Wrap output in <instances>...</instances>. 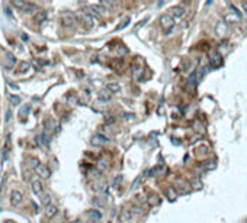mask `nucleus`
Listing matches in <instances>:
<instances>
[{
	"label": "nucleus",
	"instance_id": "obj_30",
	"mask_svg": "<svg viewBox=\"0 0 247 223\" xmlns=\"http://www.w3.org/2000/svg\"><path fill=\"white\" fill-rule=\"evenodd\" d=\"M129 211H131V215H138V213H141V209L138 207V206H131L129 207Z\"/></svg>",
	"mask_w": 247,
	"mask_h": 223
},
{
	"label": "nucleus",
	"instance_id": "obj_42",
	"mask_svg": "<svg viewBox=\"0 0 247 223\" xmlns=\"http://www.w3.org/2000/svg\"><path fill=\"white\" fill-rule=\"evenodd\" d=\"M22 39H23V41H28V39H29V38H28V35H26V33H23V35H22Z\"/></svg>",
	"mask_w": 247,
	"mask_h": 223
},
{
	"label": "nucleus",
	"instance_id": "obj_40",
	"mask_svg": "<svg viewBox=\"0 0 247 223\" xmlns=\"http://www.w3.org/2000/svg\"><path fill=\"white\" fill-rule=\"evenodd\" d=\"M241 6H243V9L247 12V2H243V3H241Z\"/></svg>",
	"mask_w": 247,
	"mask_h": 223
},
{
	"label": "nucleus",
	"instance_id": "obj_12",
	"mask_svg": "<svg viewBox=\"0 0 247 223\" xmlns=\"http://www.w3.org/2000/svg\"><path fill=\"white\" fill-rule=\"evenodd\" d=\"M3 64H5L6 68H13V65L16 64V58H15L13 54L6 52V58L3 59Z\"/></svg>",
	"mask_w": 247,
	"mask_h": 223
},
{
	"label": "nucleus",
	"instance_id": "obj_24",
	"mask_svg": "<svg viewBox=\"0 0 247 223\" xmlns=\"http://www.w3.org/2000/svg\"><path fill=\"white\" fill-rule=\"evenodd\" d=\"M41 203L44 204L45 207H48L51 204V196L50 194H41Z\"/></svg>",
	"mask_w": 247,
	"mask_h": 223
},
{
	"label": "nucleus",
	"instance_id": "obj_9",
	"mask_svg": "<svg viewBox=\"0 0 247 223\" xmlns=\"http://www.w3.org/2000/svg\"><path fill=\"white\" fill-rule=\"evenodd\" d=\"M209 62H211V67H220L221 62H222L220 52H217V51L211 52V57H209Z\"/></svg>",
	"mask_w": 247,
	"mask_h": 223
},
{
	"label": "nucleus",
	"instance_id": "obj_35",
	"mask_svg": "<svg viewBox=\"0 0 247 223\" xmlns=\"http://www.w3.org/2000/svg\"><path fill=\"white\" fill-rule=\"evenodd\" d=\"M29 161H31V167H32V168H36V167L39 165V161H38L36 158H29Z\"/></svg>",
	"mask_w": 247,
	"mask_h": 223
},
{
	"label": "nucleus",
	"instance_id": "obj_15",
	"mask_svg": "<svg viewBox=\"0 0 247 223\" xmlns=\"http://www.w3.org/2000/svg\"><path fill=\"white\" fill-rule=\"evenodd\" d=\"M47 18H48V13L45 12V10L36 12V16H35V22H36L38 25H41V23H44V22L47 20Z\"/></svg>",
	"mask_w": 247,
	"mask_h": 223
},
{
	"label": "nucleus",
	"instance_id": "obj_19",
	"mask_svg": "<svg viewBox=\"0 0 247 223\" xmlns=\"http://www.w3.org/2000/svg\"><path fill=\"white\" fill-rule=\"evenodd\" d=\"M106 90L111 93V94H112V93H118L121 90V85L118 84V83H109V84H106Z\"/></svg>",
	"mask_w": 247,
	"mask_h": 223
},
{
	"label": "nucleus",
	"instance_id": "obj_26",
	"mask_svg": "<svg viewBox=\"0 0 247 223\" xmlns=\"http://www.w3.org/2000/svg\"><path fill=\"white\" fill-rule=\"evenodd\" d=\"M105 188H106V185L105 184H100V183H96L93 184V187H92V190L96 191V193H100V191H105Z\"/></svg>",
	"mask_w": 247,
	"mask_h": 223
},
{
	"label": "nucleus",
	"instance_id": "obj_21",
	"mask_svg": "<svg viewBox=\"0 0 247 223\" xmlns=\"http://www.w3.org/2000/svg\"><path fill=\"white\" fill-rule=\"evenodd\" d=\"M166 194H167V197H169V200H174V198L177 197V191H176V188H173V187H169L166 190Z\"/></svg>",
	"mask_w": 247,
	"mask_h": 223
},
{
	"label": "nucleus",
	"instance_id": "obj_17",
	"mask_svg": "<svg viewBox=\"0 0 247 223\" xmlns=\"http://www.w3.org/2000/svg\"><path fill=\"white\" fill-rule=\"evenodd\" d=\"M58 213V209L55 207V206H53V204H50L47 209H45V216L48 217V219H51V217H54L55 215Z\"/></svg>",
	"mask_w": 247,
	"mask_h": 223
},
{
	"label": "nucleus",
	"instance_id": "obj_37",
	"mask_svg": "<svg viewBox=\"0 0 247 223\" xmlns=\"http://www.w3.org/2000/svg\"><path fill=\"white\" fill-rule=\"evenodd\" d=\"M116 52H118V54H121V55H122V54H127V52H128V49H127V48H125V46H122V45H121L119 48H118V49H116Z\"/></svg>",
	"mask_w": 247,
	"mask_h": 223
},
{
	"label": "nucleus",
	"instance_id": "obj_33",
	"mask_svg": "<svg viewBox=\"0 0 247 223\" xmlns=\"http://www.w3.org/2000/svg\"><path fill=\"white\" fill-rule=\"evenodd\" d=\"M29 68H31V64H29V62H22V64H20V72L28 71Z\"/></svg>",
	"mask_w": 247,
	"mask_h": 223
},
{
	"label": "nucleus",
	"instance_id": "obj_43",
	"mask_svg": "<svg viewBox=\"0 0 247 223\" xmlns=\"http://www.w3.org/2000/svg\"><path fill=\"white\" fill-rule=\"evenodd\" d=\"M71 223H80V220H73Z\"/></svg>",
	"mask_w": 247,
	"mask_h": 223
},
{
	"label": "nucleus",
	"instance_id": "obj_1",
	"mask_svg": "<svg viewBox=\"0 0 247 223\" xmlns=\"http://www.w3.org/2000/svg\"><path fill=\"white\" fill-rule=\"evenodd\" d=\"M160 23H161V26L164 28L167 31V33L170 32L172 29H173V26H174V19L170 16V15L167 13V15H163L160 18Z\"/></svg>",
	"mask_w": 247,
	"mask_h": 223
},
{
	"label": "nucleus",
	"instance_id": "obj_10",
	"mask_svg": "<svg viewBox=\"0 0 247 223\" xmlns=\"http://www.w3.org/2000/svg\"><path fill=\"white\" fill-rule=\"evenodd\" d=\"M176 188L180 191L182 194H186V193L190 191V185H189V183H186L185 180H177V185H176Z\"/></svg>",
	"mask_w": 247,
	"mask_h": 223
},
{
	"label": "nucleus",
	"instance_id": "obj_5",
	"mask_svg": "<svg viewBox=\"0 0 247 223\" xmlns=\"http://www.w3.org/2000/svg\"><path fill=\"white\" fill-rule=\"evenodd\" d=\"M35 171L39 174L41 178H48L50 175H51V171H50V168H48L47 165H44V164H39L36 168H35Z\"/></svg>",
	"mask_w": 247,
	"mask_h": 223
},
{
	"label": "nucleus",
	"instance_id": "obj_7",
	"mask_svg": "<svg viewBox=\"0 0 247 223\" xmlns=\"http://www.w3.org/2000/svg\"><path fill=\"white\" fill-rule=\"evenodd\" d=\"M240 15H237V13H234V12H228L225 16H224V19H225V22L227 23H230V25H235V23H238V20H240Z\"/></svg>",
	"mask_w": 247,
	"mask_h": 223
},
{
	"label": "nucleus",
	"instance_id": "obj_25",
	"mask_svg": "<svg viewBox=\"0 0 247 223\" xmlns=\"http://www.w3.org/2000/svg\"><path fill=\"white\" fill-rule=\"evenodd\" d=\"M189 185H190V188H195V190H199V188H202V183H201V180H198V178L192 180Z\"/></svg>",
	"mask_w": 247,
	"mask_h": 223
},
{
	"label": "nucleus",
	"instance_id": "obj_36",
	"mask_svg": "<svg viewBox=\"0 0 247 223\" xmlns=\"http://www.w3.org/2000/svg\"><path fill=\"white\" fill-rule=\"evenodd\" d=\"M10 102L16 106V105H19V103H20V98L18 97V96H10Z\"/></svg>",
	"mask_w": 247,
	"mask_h": 223
},
{
	"label": "nucleus",
	"instance_id": "obj_23",
	"mask_svg": "<svg viewBox=\"0 0 247 223\" xmlns=\"http://www.w3.org/2000/svg\"><path fill=\"white\" fill-rule=\"evenodd\" d=\"M147 201L150 206H156V204H159L160 203V198H159V196L157 194H151V196L147 198Z\"/></svg>",
	"mask_w": 247,
	"mask_h": 223
},
{
	"label": "nucleus",
	"instance_id": "obj_14",
	"mask_svg": "<svg viewBox=\"0 0 247 223\" xmlns=\"http://www.w3.org/2000/svg\"><path fill=\"white\" fill-rule=\"evenodd\" d=\"M111 97H112V94L108 92V90H100V92L98 93V98H99L100 102H103V103L109 102V100H111Z\"/></svg>",
	"mask_w": 247,
	"mask_h": 223
},
{
	"label": "nucleus",
	"instance_id": "obj_13",
	"mask_svg": "<svg viewBox=\"0 0 247 223\" xmlns=\"http://www.w3.org/2000/svg\"><path fill=\"white\" fill-rule=\"evenodd\" d=\"M131 219H132V215H131L129 209H122V211H121V216H119L121 223H128Z\"/></svg>",
	"mask_w": 247,
	"mask_h": 223
},
{
	"label": "nucleus",
	"instance_id": "obj_3",
	"mask_svg": "<svg viewBox=\"0 0 247 223\" xmlns=\"http://www.w3.org/2000/svg\"><path fill=\"white\" fill-rule=\"evenodd\" d=\"M61 23H63V26H66V28L74 26V23H76V18H74V15L63 13L61 15Z\"/></svg>",
	"mask_w": 247,
	"mask_h": 223
},
{
	"label": "nucleus",
	"instance_id": "obj_8",
	"mask_svg": "<svg viewBox=\"0 0 247 223\" xmlns=\"http://www.w3.org/2000/svg\"><path fill=\"white\" fill-rule=\"evenodd\" d=\"M86 216L90 219V222H98V220L102 219V213L98 211L96 209H90V210H87L86 211Z\"/></svg>",
	"mask_w": 247,
	"mask_h": 223
},
{
	"label": "nucleus",
	"instance_id": "obj_16",
	"mask_svg": "<svg viewBox=\"0 0 247 223\" xmlns=\"http://www.w3.org/2000/svg\"><path fill=\"white\" fill-rule=\"evenodd\" d=\"M202 168L204 170H215L217 168V161L215 159H207L202 162Z\"/></svg>",
	"mask_w": 247,
	"mask_h": 223
},
{
	"label": "nucleus",
	"instance_id": "obj_22",
	"mask_svg": "<svg viewBox=\"0 0 247 223\" xmlns=\"http://www.w3.org/2000/svg\"><path fill=\"white\" fill-rule=\"evenodd\" d=\"M81 19L84 20V23H87L89 26H93V22L94 19L92 18V16H89L87 13H84V12H81Z\"/></svg>",
	"mask_w": 247,
	"mask_h": 223
},
{
	"label": "nucleus",
	"instance_id": "obj_32",
	"mask_svg": "<svg viewBox=\"0 0 247 223\" xmlns=\"http://www.w3.org/2000/svg\"><path fill=\"white\" fill-rule=\"evenodd\" d=\"M9 148H10V135H7V139H6V145H5V157H6L7 152H9Z\"/></svg>",
	"mask_w": 247,
	"mask_h": 223
},
{
	"label": "nucleus",
	"instance_id": "obj_39",
	"mask_svg": "<svg viewBox=\"0 0 247 223\" xmlns=\"http://www.w3.org/2000/svg\"><path fill=\"white\" fill-rule=\"evenodd\" d=\"M9 87H10V88H15V90H18V85L13 84V83H9Z\"/></svg>",
	"mask_w": 247,
	"mask_h": 223
},
{
	"label": "nucleus",
	"instance_id": "obj_38",
	"mask_svg": "<svg viewBox=\"0 0 247 223\" xmlns=\"http://www.w3.org/2000/svg\"><path fill=\"white\" fill-rule=\"evenodd\" d=\"M114 120H115V118H114V116H111V118H108L106 120H105V122H106V123H112Z\"/></svg>",
	"mask_w": 247,
	"mask_h": 223
},
{
	"label": "nucleus",
	"instance_id": "obj_31",
	"mask_svg": "<svg viewBox=\"0 0 247 223\" xmlns=\"http://www.w3.org/2000/svg\"><path fill=\"white\" fill-rule=\"evenodd\" d=\"M29 109H31V106H29V105L23 106V107L20 109V112H19V116H23V115H28V112H29Z\"/></svg>",
	"mask_w": 247,
	"mask_h": 223
},
{
	"label": "nucleus",
	"instance_id": "obj_2",
	"mask_svg": "<svg viewBox=\"0 0 247 223\" xmlns=\"http://www.w3.org/2000/svg\"><path fill=\"white\" fill-rule=\"evenodd\" d=\"M108 142H109V139H108L105 135H102V133L93 135V138L90 141V144L93 145V146H103V145H106Z\"/></svg>",
	"mask_w": 247,
	"mask_h": 223
},
{
	"label": "nucleus",
	"instance_id": "obj_18",
	"mask_svg": "<svg viewBox=\"0 0 247 223\" xmlns=\"http://www.w3.org/2000/svg\"><path fill=\"white\" fill-rule=\"evenodd\" d=\"M22 12L26 13V15H31V13H33V12H36V6H35L33 3H28L26 2V5H25L23 9H22Z\"/></svg>",
	"mask_w": 247,
	"mask_h": 223
},
{
	"label": "nucleus",
	"instance_id": "obj_4",
	"mask_svg": "<svg viewBox=\"0 0 247 223\" xmlns=\"http://www.w3.org/2000/svg\"><path fill=\"white\" fill-rule=\"evenodd\" d=\"M22 200H23V196H22V193L19 190H13L10 193V203L13 204V206H18V204L22 203Z\"/></svg>",
	"mask_w": 247,
	"mask_h": 223
},
{
	"label": "nucleus",
	"instance_id": "obj_20",
	"mask_svg": "<svg viewBox=\"0 0 247 223\" xmlns=\"http://www.w3.org/2000/svg\"><path fill=\"white\" fill-rule=\"evenodd\" d=\"M92 203L96 206V207H103L105 204H106V197H103V198H99V197H94L93 200H92Z\"/></svg>",
	"mask_w": 247,
	"mask_h": 223
},
{
	"label": "nucleus",
	"instance_id": "obj_28",
	"mask_svg": "<svg viewBox=\"0 0 247 223\" xmlns=\"http://www.w3.org/2000/svg\"><path fill=\"white\" fill-rule=\"evenodd\" d=\"M98 168H99L100 171H105L108 168V164H106V161L105 159H99L98 161Z\"/></svg>",
	"mask_w": 247,
	"mask_h": 223
},
{
	"label": "nucleus",
	"instance_id": "obj_6",
	"mask_svg": "<svg viewBox=\"0 0 247 223\" xmlns=\"http://www.w3.org/2000/svg\"><path fill=\"white\" fill-rule=\"evenodd\" d=\"M169 15H170L173 19H180L182 16L185 15V9H183L182 6H174V7L170 9V13Z\"/></svg>",
	"mask_w": 247,
	"mask_h": 223
},
{
	"label": "nucleus",
	"instance_id": "obj_41",
	"mask_svg": "<svg viewBox=\"0 0 247 223\" xmlns=\"http://www.w3.org/2000/svg\"><path fill=\"white\" fill-rule=\"evenodd\" d=\"M119 181H121V177H116V178H115V181H114V185H116Z\"/></svg>",
	"mask_w": 247,
	"mask_h": 223
},
{
	"label": "nucleus",
	"instance_id": "obj_29",
	"mask_svg": "<svg viewBox=\"0 0 247 223\" xmlns=\"http://www.w3.org/2000/svg\"><path fill=\"white\" fill-rule=\"evenodd\" d=\"M12 5H13L15 7H19V9H23V6L26 5V2H20V0H13V2H12Z\"/></svg>",
	"mask_w": 247,
	"mask_h": 223
},
{
	"label": "nucleus",
	"instance_id": "obj_34",
	"mask_svg": "<svg viewBox=\"0 0 247 223\" xmlns=\"http://www.w3.org/2000/svg\"><path fill=\"white\" fill-rule=\"evenodd\" d=\"M128 23H129V18H127V19H125L124 22H122V23H121L119 26H116V31H121V29H124V28L127 26Z\"/></svg>",
	"mask_w": 247,
	"mask_h": 223
},
{
	"label": "nucleus",
	"instance_id": "obj_11",
	"mask_svg": "<svg viewBox=\"0 0 247 223\" xmlns=\"http://www.w3.org/2000/svg\"><path fill=\"white\" fill-rule=\"evenodd\" d=\"M42 190H44V185L41 183V180H38V178L32 180V191L33 193H35L36 196H41V194H42Z\"/></svg>",
	"mask_w": 247,
	"mask_h": 223
},
{
	"label": "nucleus",
	"instance_id": "obj_27",
	"mask_svg": "<svg viewBox=\"0 0 247 223\" xmlns=\"http://www.w3.org/2000/svg\"><path fill=\"white\" fill-rule=\"evenodd\" d=\"M194 129H195V131H196V132H198V133H202V132L205 131V128H204V125L201 123L199 120H196V122H195V123H194Z\"/></svg>",
	"mask_w": 247,
	"mask_h": 223
}]
</instances>
